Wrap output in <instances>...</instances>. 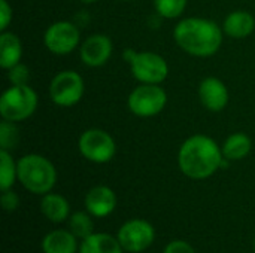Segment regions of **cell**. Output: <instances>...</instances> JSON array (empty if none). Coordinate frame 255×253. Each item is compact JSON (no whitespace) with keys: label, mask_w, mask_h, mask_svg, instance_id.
Segmentation results:
<instances>
[{"label":"cell","mask_w":255,"mask_h":253,"mask_svg":"<svg viewBox=\"0 0 255 253\" xmlns=\"http://www.w3.org/2000/svg\"><path fill=\"white\" fill-rule=\"evenodd\" d=\"M223 151L206 136H193L179 149V169L191 179L200 180L212 176L223 166Z\"/></svg>","instance_id":"obj_1"},{"label":"cell","mask_w":255,"mask_h":253,"mask_svg":"<svg viewBox=\"0 0 255 253\" xmlns=\"http://www.w3.org/2000/svg\"><path fill=\"white\" fill-rule=\"evenodd\" d=\"M173 37L185 52L196 57H209L220 49L223 31L211 19L187 18L175 27Z\"/></svg>","instance_id":"obj_2"},{"label":"cell","mask_w":255,"mask_h":253,"mask_svg":"<svg viewBox=\"0 0 255 253\" xmlns=\"http://www.w3.org/2000/svg\"><path fill=\"white\" fill-rule=\"evenodd\" d=\"M18 180L33 194H48L57 180V173L51 161L42 155H25L16 164Z\"/></svg>","instance_id":"obj_3"},{"label":"cell","mask_w":255,"mask_h":253,"mask_svg":"<svg viewBox=\"0 0 255 253\" xmlns=\"http://www.w3.org/2000/svg\"><path fill=\"white\" fill-rule=\"evenodd\" d=\"M36 107L37 94L28 85H13L0 97V115L10 122L27 119Z\"/></svg>","instance_id":"obj_4"},{"label":"cell","mask_w":255,"mask_h":253,"mask_svg":"<svg viewBox=\"0 0 255 253\" xmlns=\"http://www.w3.org/2000/svg\"><path fill=\"white\" fill-rule=\"evenodd\" d=\"M124 58L131 66L134 78L143 84H160L169 75L167 63L158 54L136 52L133 49H126Z\"/></svg>","instance_id":"obj_5"},{"label":"cell","mask_w":255,"mask_h":253,"mask_svg":"<svg viewBox=\"0 0 255 253\" xmlns=\"http://www.w3.org/2000/svg\"><path fill=\"white\" fill-rule=\"evenodd\" d=\"M167 103V95L157 84H145L137 86L128 95V109L142 118L160 113Z\"/></svg>","instance_id":"obj_6"},{"label":"cell","mask_w":255,"mask_h":253,"mask_svg":"<svg viewBox=\"0 0 255 253\" xmlns=\"http://www.w3.org/2000/svg\"><path fill=\"white\" fill-rule=\"evenodd\" d=\"M79 152L93 163H108L115 155V142L103 130L91 128L79 137Z\"/></svg>","instance_id":"obj_7"},{"label":"cell","mask_w":255,"mask_h":253,"mask_svg":"<svg viewBox=\"0 0 255 253\" xmlns=\"http://www.w3.org/2000/svg\"><path fill=\"white\" fill-rule=\"evenodd\" d=\"M49 94L55 104L63 107L73 106L82 98L84 81L76 72H60L51 82Z\"/></svg>","instance_id":"obj_8"},{"label":"cell","mask_w":255,"mask_h":253,"mask_svg":"<svg viewBox=\"0 0 255 253\" xmlns=\"http://www.w3.org/2000/svg\"><path fill=\"white\" fill-rule=\"evenodd\" d=\"M117 239L120 240L123 249L127 252H143L152 245L155 239V230L149 222L143 219H131L120 228Z\"/></svg>","instance_id":"obj_9"},{"label":"cell","mask_w":255,"mask_h":253,"mask_svg":"<svg viewBox=\"0 0 255 253\" xmlns=\"http://www.w3.org/2000/svg\"><path fill=\"white\" fill-rule=\"evenodd\" d=\"M45 46L57 55L72 52L79 43V31L75 24L69 21H58L49 25L43 36Z\"/></svg>","instance_id":"obj_10"},{"label":"cell","mask_w":255,"mask_h":253,"mask_svg":"<svg viewBox=\"0 0 255 253\" xmlns=\"http://www.w3.org/2000/svg\"><path fill=\"white\" fill-rule=\"evenodd\" d=\"M112 54V42L105 34L90 36L81 46V60L90 67L103 66Z\"/></svg>","instance_id":"obj_11"},{"label":"cell","mask_w":255,"mask_h":253,"mask_svg":"<svg viewBox=\"0 0 255 253\" xmlns=\"http://www.w3.org/2000/svg\"><path fill=\"white\" fill-rule=\"evenodd\" d=\"M199 97L203 106L211 112H220L229 103L227 86L217 78H206L202 81L199 86Z\"/></svg>","instance_id":"obj_12"},{"label":"cell","mask_w":255,"mask_h":253,"mask_svg":"<svg viewBox=\"0 0 255 253\" xmlns=\"http://www.w3.org/2000/svg\"><path fill=\"white\" fill-rule=\"evenodd\" d=\"M85 207L90 215L96 218H105L115 210L117 197L111 188L100 185L88 191L85 197Z\"/></svg>","instance_id":"obj_13"},{"label":"cell","mask_w":255,"mask_h":253,"mask_svg":"<svg viewBox=\"0 0 255 253\" xmlns=\"http://www.w3.org/2000/svg\"><path fill=\"white\" fill-rule=\"evenodd\" d=\"M42 251L43 253H76V237L72 231L55 230L43 237Z\"/></svg>","instance_id":"obj_14"},{"label":"cell","mask_w":255,"mask_h":253,"mask_svg":"<svg viewBox=\"0 0 255 253\" xmlns=\"http://www.w3.org/2000/svg\"><path fill=\"white\" fill-rule=\"evenodd\" d=\"M254 16L247 10H235L224 21V31L233 39H244L254 31Z\"/></svg>","instance_id":"obj_15"},{"label":"cell","mask_w":255,"mask_h":253,"mask_svg":"<svg viewBox=\"0 0 255 253\" xmlns=\"http://www.w3.org/2000/svg\"><path fill=\"white\" fill-rule=\"evenodd\" d=\"M21 55L22 46L18 36L13 33H3L0 36V66L9 70L19 63Z\"/></svg>","instance_id":"obj_16"},{"label":"cell","mask_w":255,"mask_h":253,"mask_svg":"<svg viewBox=\"0 0 255 253\" xmlns=\"http://www.w3.org/2000/svg\"><path fill=\"white\" fill-rule=\"evenodd\" d=\"M123 246L118 239L108 234H93L82 240L79 253H123Z\"/></svg>","instance_id":"obj_17"},{"label":"cell","mask_w":255,"mask_h":253,"mask_svg":"<svg viewBox=\"0 0 255 253\" xmlns=\"http://www.w3.org/2000/svg\"><path fill=\"white\" fill-rule=\"evenodd\" d=\"M40 210L43 216L54 224L63 222L69 218V203L58 194H45L40 201Z\"/></svg>","instance_id":"obj_18"},{"label":"cell","mask_w":255,"mask_h":253,"mask_svg":"<svg viewBox=\"0 0 255 253\" xmlns=\"http://www.w3.org/2000/svg\"><path fill=\"white\" fill-rule=\"evenodd\" d=\"M251 148H253V143L247 134L235 133L226 140V143L223 146V155H224V158L232 160V161L242 160L251 152Z\"/></svg>","instance_id":"obj_19"},{"label":"cell","mask_w":255,"mask_h":253,"mask_svg":"<svg viewBox=\"0 0 255 253\" xmlns=\"http://www.w3.org/2000/svg\"><path fill=\"white\" fill-rule=\"evenodd\" d=\"M16 176V166L7 151H0V189L7 191L13 185Z\"/></svg>","instance_id":"obj_20"},{"label":"cell","mask_w":255,"mask_h":253,"mask_svg":"<svg viewBox=\"0 0 255 253\" xmlns=\"http://www.w3.org/2000/svg\"><path fill=\"white\" fill-rule=\"evenodd\" d=\"M69 230L72 231V234L78 239L85 240L87 237L93 236L94 233V225L91 218L84 213V212H76L69 218Z\"/></svg>","instance_id":"obj_21"},{"label":"cell","mask_w":255,"mask_h":253,"mask_svg":"<svg viewBox=\"0 0 255 253\" xmlns=\"http://www.w3.org/2000/svg\"><path fill=\"white\" fill-rule=\"evenodd\" d=\"M157 12L164 18H178L185 6L187 0H154Z\"/></svg>","instance_id":"obj_22"},{"label":"cell","mask_w":255,"mask_h":253,"mask_svg":"<svg viewBox=\"0 0 255 253\" xmlns=\"http://www.w3.org/2000/svg\"><path fill=\"white\" fill-rule=\"evenodd\" d=\"M19 140V134L16 127L10 121H3L0 124V146L1 149L7 151L10 148H15Z\"/></svg>","instance_id":"obj_23"},{"label":"cell","mask_w":255,"mask_h":253,"mask_svg":"<svg viewBox=\"0 0 255 253\" xmlns=\"http://www.w3.org/2000/svg\"><path fill=\"white\" fill-rule=\"evenodd\" d=\"M7 78H9V81H10L13 85H27L28 78H30L28 69H27L25 66H22V64L18 63L16 66H13V67L9 69Z\"/></svg>","instance_id":"obj_24"},{"label":"cell","mask_w":255,"mask_h":253,"mask_svg":"<svg viewBox=\"0 0 255 253\" xmlns=\"http://www.w3.org/2000/svg\"><path fill=\"white\" fill-rule=\"evenodd\" d=\"M1 207L6 210V212H15L19 206V198L15 192H12L10 189L7 191H3L1 194Z\"/></svg>","instance_id":"obj_25"},{"label":"cell","mask_w":255,"mask_h":253,"mask_svg":"<svg viewBox=\"0 0 255 253\" xmlns=\"http://www.w3.org/2000/svg\"><path fill=\"white\" fill-rule=\"evenodd\" d=\"M12 19V9L7 0H0V30L4 31Z\"/></svg>","instance_id":"obj_26"},{"label":"cell","mask_w":255,"mask_h":253,"mask_svg":"<svg viewBox=\"0 0 255 253\" xmlns=\"http://www.w3.org/2000/svg\"><path fill=\"white\" fill-rule=\"evenodd\" d=\"M163 253H196L194 249L191 248V245H188L187 242L182 240H176L172 242L166 246V249L163 251Z\"/></svg>","instance_id":"obj_27"},{"label":"cell","mask_w":255,"mask_h":253,"mask_svg":"<svg viewBox=\"0 0 255 253\" xmlns=\"http://www.w3.org/2000/svg\"><path fill=\"white\" fill-rule=\"evenodd\" d=\"M82 3H94V1H97V0H81Z\"/></svg>","instance_id":"obj_28"},{"label":"cell","mask_w":255,"mask_h":253,"mask_svg":"<svg viewBox=\"0 0 255 253\" xmlns=\"http://www.w3.org/2000/svg\"><path fill=\"white\" fill-rule=\"evenodd\" d=\"M123 1H128V0H123Z\"/></svg>","instance_id":"obj_29"}]
</instances>
